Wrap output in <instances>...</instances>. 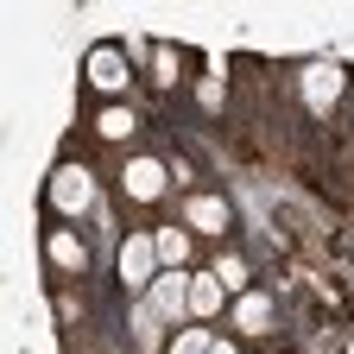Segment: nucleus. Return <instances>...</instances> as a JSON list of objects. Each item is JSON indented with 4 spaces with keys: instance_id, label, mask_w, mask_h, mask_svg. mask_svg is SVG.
Instances as JSON below:
<instances>
[{
    "instance_id": "f257e3e1",
    "label": "nucleus",
    "mask_w": 354,
    "mask_h": 354,
    "mask_svg": "<svg viewBox=\"0 0 354 354\" xmlns=\"http://www.w3.org/2000/svg\"><path fill=\"white\" fill-rule=\"evenodd\" d=\"M152 272H158V241H152V234H127V241H120V279H127L133 291H152V285H158Z\"/></svg>"
},
{
    "instance_id": "f03ea898",
    "label": "nucleus",
    "mask_w": 354,
    "mask_h": 354,
    "mask_svg": "<svg viewBox=\"0 0 354 354\" xmlns=\"http://www.w3.org/2000/svg\"><path fill=\"white\" fill-rule=\"evenodd\" d=\"M146 297L158 304L165 323H184V317H190V279H184V272H158V285H152Z\"/></svg>"
},
{
    "instance_id": "7ed1b4c3",
    "label": "nucleus",
    "mask_w": 354,
    "mask_h": 354,
    "mask_svg": "<svg viewBox=\"0 0 354 354\" xmlns=\"http://www.w3.org/2000/svg\"><path fill=\"white\" fill-rule=\"evenodd\" d=\"M51 203L57 209H88V203H95V184H88V171H76V165H64L57 177H51Z\"/></svg>"
},
{
    "instance_id": "20e7f679",
    "label": "nucleus",
    "mask_w": 354,
    "mask_h": 354,
    "mask_svg": "<svg viewBox=\"0 0 354 354\" xmlns=\"http://www.w3.org/2000/svg\"><path fill=\"white\" fill-rule=\"evenodd\" d=\"M127 196H133V203H158V196H165V165L133 158V165H127Z\"/></svg>"
},
{
    "instance_id": "39448f33",
    "label": "nucleus",
    "mask_w": 354,
    "mask_h": 354,
    "mask_svg": "<svg viewBox=\"0 0 354 354\" xmlns=\"http://www.w3.org/2000/svg\"><path fill=\"white\" fill-rule=\"evenodd\" d=\"M158 329H165V317H158V304H152V297H140V304H133V348H140V354H152V348L165 342Z\"/></svg>"
},
{
    "instance_id": "423d86ee",
    "label": "nucleus",
    "mask_w": 354,
    "mask_h": 354,
    "mask_svg": "<svg viewBox=\"0 0 354 354\" xmlns=\"http://www.w3.org/2000/svg\"><path fill=\"white\" fill-rule=\"evenodd\" d=\"M88 76H95V88H108V95H114V88H127L120 51H108V44H102V51H88Z\"/></svg>"
},
{
    "instance_id": "0eeeda50",
    "label": "nucleus",
    "mask_w": 354,
    "mask_h": 354,
    "mask_svg": "<svg viewBox=\"0 0 354 354\" xmlns=\"http://www.w3.org/2000/svg\"><path fill=\"white\" fill-rule=\"evenodd\" d=\"M152 241H158V266H165V272H184V253H190V234H184V228H158Z\"/></svg>"
},
{
    "instance_id": "6e6552de",
    "label": "nucleus",
    "mask_w": 354,
    "mask_h": 354,
    "mask_svg": "<svg viewBox=\"0 0 354 354\" xmlns=\"http://www.w3.org/2000/svg\"><path fill=\"white\" fill-rule=\"evenodd\" d=\"M234 323H241L247 335H266V323H272V304H266L259 291H247V297L234 304Z\"/></svg>"
},
{
    "instance_id": "1a4fd4ad",
    "label": "nucleus",
    "mask_w": 354,
    "mask_h": 354,
    "mask_svg": "<svg viewBox=\"0 0 354 354\" xmlns=\"http://www.w3.org/2000/svg\"><path fill=\"white\" fill-rule=\"evenodd\" d=\"M215 310H221V279L215 272L190 279V317H215Z\"/></svg>"
},
{
    "instance_id": "9d476101",
    "label": "nucleus",
    "mask_w": 354,
    "mask_h": 354,
    "mask_svg": "<svg viewBox=\"0 0 354 354\" xmlns=\"http://www.w3.org/2000/svg\"><path fill=\"white\" fill-rule=\"evenodd\" d=\"M209 348H215V335H203V329H184L171 342V354H209Z\"/></svg>"
},
{
    "instance_id": "9b49d317",
    "label": "nucleus",
    "mask_w": 354,
    "mask_h": 354,
    "mask_svg": "<svg viewBox=\"0 0 354 354\" xmlns=\"http://www.w3.org/2000/svg\"><path fill=\"white\" fill-rule=\"evenodd\" d=\"M215 279H221V285H234V291H241V285H247V266H241L234 253H221V259H215Z\"/></svg>"
},
{
    "instance_id": "f8f14e48",
    "label": "nucleus",
    "mask_w": 354,
    "mask_h": 354,
    "mask_svg": "<svg viewBox=\"0 0 354 354\" xmlns=\"http://www.w3.org/2000/svg\"><path fill=\"white\" fill-rule=\"evenodd\" d=\"M127 133H133V114L108 108V114H102V140H127Z\"/></svg>"
},
{
    "instance_id": "ddd939ff",
    "label": "nucleus",
    "mask_w": 354,
    "mask_h": 354,
    "mask_svg": "<svg viewBox=\"0 0 354 354\" xmlns=\"http://www.w3.org/2000/svg\"><path fill=\"white\" fill-rule=\"evenodd\" d=\"M190 221H196V228H221V203H190Z\"/></svg>"
},
{
    "instance_id": "4468645a",
    "label": "nucleus",
    "mask_w": 354,
    "mask_h": 354,
    "mask_svg": "<svg viewBox=\"0 0 354 354\" xmlns=\"http://www.w3.org/2000/svg\"><path fill=\"white\" fill-rule=\"evenodd\" d=\"M335 82H342V76H329V70H310V102H329V95H335Z\"/></svg>"
},
{
    "instance_id": "2eb2a0df",
    "label": "nucleus",
    "mask_w": 354,
    "mask_h": 354,
    "mask_svg": "<svg viewBox=\"0 0 354 354\" xmlns=\"http://www.w3.org/2000/svg\"><path fill=\"white\" fill-rule=\"evenodd\" d=\"M51 259H57V266H76V259H82V247H76L70 234H57V241H51Z\"/></svg>"
},
{
    "instance_id": "dca6fc26",
    "label": "nucleus",
    "mask_w": 354,
    "mask_h": 354,
    "mask_svg": "<svg viewBox=\"0 0 354 354\" xmlns=\"http://www.w3.org/2000/svg\"><path fill=\"white\" fill-rule=\"evenodd\" d=\"M209 354H234V342H215V348H209Z\"/></svg>"
}]
</instances>
